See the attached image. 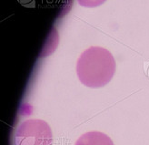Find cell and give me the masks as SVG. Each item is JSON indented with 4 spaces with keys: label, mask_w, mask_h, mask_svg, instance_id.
<instances>
[{
    "label": "cell",
    "mask_w": 149,
    "mask_h": 145,
    "mask_svg": "<svg viewBox=\"0 0 149 145\" xmlns=\"http://www.w3.org/2000/svg\"><path fill=\"white\" fill-rule=\"evenodd\" d=\"M50 126L42 120H27L21 123L15 135L16 145H52Z\"/></svg>",
    "instance_id": "7a4b0ae2"
},
{
    "label": "cell",
    "mask_w": 149,
    "mask_h": 145,
    "mask_svg": "<svg viewBox=\"0 0 149 145\" xmlns=\"http://www.w3.org/2000/svg\"><path fill=\"white\" fill-rule=\"evenodd\" d=\"M116 71L113 55L100 47H91L80 55L77 63L79 80L86 87L100 88L112 80Z\"/></svg>",
    "instance_id": "6da1fadb"
},
{
    "label": "cell",
    "mask_w": 149,
    "mask_h": 145,
    "mask_svg": "<svg viewBox=\"0 0 149 145\" xmlns=\"http://www.w3.org/2000/svg\"><path fill=\"white\" fill-rule=\"evenodd\" d=\"M74 145H114V142L105 133L89 132L79 137Z\"/></svg>",
    "instance_id": "3957f363"
},
{
    "label": "cell",
    "mask_w": 149,
    "mask_h": 145,
    "mask_svg": "<svg viewBox=\"0 0 149 145\" xmlns=\"http://www.w3.org/2000/svg\"><path fill=\"white\" fill-rule=\"evenodd\" d=\"M78 3L86 7H95L102 5L106 0H77Z\"/></svg>",
    "instance_id": "277c9868"
}]
</instances>
